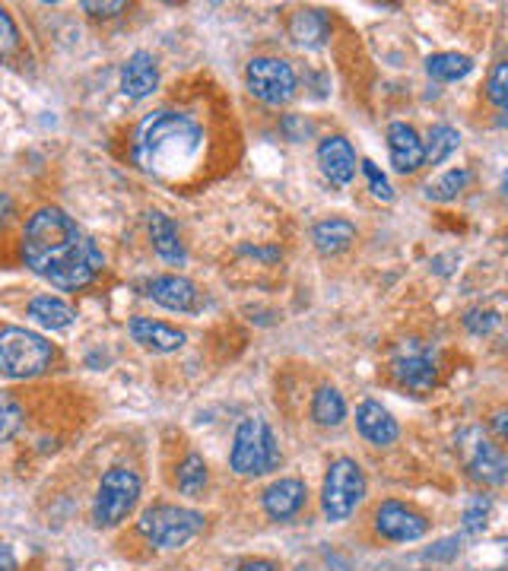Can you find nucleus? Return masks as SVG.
Here are the masks:
<instances>
[{
  "mask_svg": "<svg viewBox=\"0 0 508 571\" xmlns=\"http://www.w3.org/2000/svg\"><path fill=\"white\" fill-rule=\"evenodd\" d=\"M140 499V476L128 467H111L102 476L96 502H93V521L96 527H118Z\"/></svg>",
  "mask_w": 508,
  "mask_h": 571,
  "instance_id": "0eeeda50",
  "label": "nucleus"
},
{
  "mask_svg": "<svg viewBox=\"0 0 508 571\" xmlns=\"http://www.w3.org/2000/svg\"><path fill=\"white\" fill-rule=\"evenodd\" d=\"M458 552V539H445V543H439V549H429V559H448V556H454Z\"/></svg>",
  "mask_w": 508,
  "mask_h": 571,
  "instance_id": "c9c22d12",
  "label": "nucleus"
},
{
  "mask_svg": "<svg viewBox=\"0 0 508 571\" xmlns=\"http://www.w3.org/2000/svg\"><path fill=\"white\" fill-rule=\"evenodd\" d=\"M391 374H394L398 384H404V388L416 391V394L433 391L436 374H439L433 349H429L426 343H420V340H406V343H401V349H398L394 359H391Z\"/></svg>",
  "mask_w": 508,
  "mask_h": 571,
  "instance_id": "1a4fd4ad",
  "label": "nucleus"
},
{
  "mask_svg": "<svg viewBox=\"0 0 508 571\" xmlns=\"http://www.w3.org/2000/svg\"><path fill=\"white\" fill-rule=\"evenodd\" d=\"M363 499H366L363 467L353 457H338L324 473V486H321V508L328 521H346Z\"/></svg>",
  "mask_w": 508,
  "mask_h": 571,
  "instance_id": "423d86ee",
  "label": "nucleus"
},
{
  "mask_svg": "<svg viewBox=\"0 0 508 571\" xmlns=\"http://www.w3.org/2000/svg\"><path fill=\"white\" fill-rule=\"evenodd\" d=\"M486 514H489V499H483V496L471 499V502H468V511H464V531H468V534L483 531V527H486Z\"/></svg>",
  "mask_w": 508,
  "mask_h": 571,
  "instance_id": "c756f323",
  "label": "nucleus"
},
{
  "mask_svg": "<svg viewBox=\"0 0 508 571\" xmlns=\"http://www.w3.org/2000/svg\"><path fill=\"white\" fill-rule=\"evenodd\" d=\"M468 467H471V476H474V479H483V483H489V486H503V483H506V454H503L499 444H493V441H486V438H480L474 448H471Z\"/></svg>",
  "mask_w": 508,
  "mask_h": 571,
  "instance_id": "a211bd4d",
  "label": "nucleus"
},
{
  "mask_svg": "<svg viewBox=\"0 0 508 571\" xmlns=\"http://www.w3.org/2000/svg\"><path fill=\"white\" fill-rule=\"evenodd\" d=\"M363 166V171H366V178H369V188H373V194L378 198V201H391L394 198V191H391V185H388V178L378 171V166L375 163H359Z\"/></svg>",
  "mask_w": 508,
  "mask_h": 571,
  "instance_id": "2f4dec72",
  "label": "nucleus"
},
{
  "mask_svg": "<svg viewBox=\"0 0 508 571\" xmlns=\"http://www.w3.org/2000/svg\"><path fill=\"white\" fill-rule=\"evenodd\" d=\"M160 86V68L150 51H134L121 68V93L128 99H146Z\"/></svg>",
  "mask_w": 508,
  "mask_h": 571,
  "instance_id": "2eb2a0df",
  "label": "nucleus"
},
{
  "mask_svg": "<svg viewBox=\"0 0 508 571\" xmlns=\"http://www.w3.org/2000/svg\"><path fill=\"white\" fill-rule=\"evenodd\" d=\"M356 429L375 448H388V444H394L398 436H401L398 419L378 404V401H363V404L356 406Z\"/></svg>",
  "mask_w": 508,
  "mask_h": 571,
  "instance_id": "f8f14e48",
  "label": "nucleus"
},
{
  "mask_svg": "<svg viewBox=\"0 0 508 571\" xmlns=\"http://www.w3.org/2000/svg\"><path fill=\"white\" fill-rule=\"evenodd\" d=\"M146 289H150L146 296H150L153 302L169 308V311H194V308H198V299H201L198 286H194L191 279H185V276H175V273L150 279Z\"/></svg>",
  "mask_w": 508,
  "mask_h": 571,
  "instance_id": "dca6fc26",
  "label": "nucleus"
},
{
  "mask_svg": "<svg viewBox=\"0 0 508 571\" xmlns=\"http://www.w3.org/2000/svg\"><path fill=\"white\" fill-rule=\"evenodd\" d=\"M248 93L264 105H286L296 96V70L283 58H251L245 68Z\"/></svg>",
  "mask_w": 508,
  "mask_h": 571,
  "instance_id": "6e6552de",
  "label": "nucleus"
},
{
  "mask_svg": "<svg viewBox=\"0 0 508 571\" xmlns=\"http://www.w3.org/2000/svg\"><path fill=\"white\" fill-rule=\"evenodd\" d=\"M128 334L134 336V343H140L143 349H153V353H175L185 346V331L153 318H131Z\"/></svg>",
  "mask_w": 508,
  "mask_h": 571,
  "instance_id": "f3484780",
  "label": "nucleus"
},
{
  "mask_svg": "<svg viewBox=\"0 0 508 571\" xmlns=\"http://www.w3.org/2000/svg\"><path fill=\"white\" fill-rule=\"evenodd\" d=\"M23 426V406L16 404L13 397L0 394V444H7L10 438L20 432Z\"/></svg>",
  "mask_w": 508,
  "mask_h": 571,
  "instance_id": "cd10ccee",
  "label": "nucleus"
},
{
  "mask_svg": "<svg viewBox=\"0 0 508 571\" xmlns=\"http://www.w3.org/2000/svg\"><path fill=\"white\" fill-rule=\"evenodd\" d=\"M461 146V134L448 124H436L429 131V143H423V153H426V163L429 166H441L454 150Z\"/></svg>",
  "mask_w": 508,
  "mask_h": 571,
  "instance_id": "a878e982",
  "label": "nucleus"
},
{
  "mask_svg": "<svg viewBox=\"0 0 508 571\" xmlns=\"http://www.w3.org/2000/svg\"><path fill=\"white\" fill-rule=\"evenodd\" d=\"M0 571H16V552L7 543H0Z\"/></svg>",
  "mask_w": 508,
  "mask_h": 571,
  "instance_id": "72a5a7b5",
  "label": "nucleus"
},
{
  "mask_svg": "<svg viewBox=\"0 0 508 571\" xmlns=\"http://www.w3.org/2000/svg\"><path fill=\"white\" fill-rule=\"evenodd\" d=\"M150 238H153V248H156V254L163 261H169V264H181L185 261V245H181V238H178L166 213H153L150 216Z\"/></svg>",
  "mask_w": 508,
  "mask_h": 571,
  "instance_id": "4be33fe9",
  "label": "nucleus"
},
{
  "mask_svg": "<svg viewBox=\"0 0 508 571\" xmlns=\"http://www.w3.org/2000/svg\"><path fill=\"white\" fill-rule=\"evenodd\" d=\"M280 444L273 438L271 426L261 416L241 419L233 438V454L229 464L238 476H264L280 467Z\"/></svg>",
  "mask_w": 508,
  "mask_h": 571,
  "instance_id": "7ed1b4c3",
  "label": "nucleus"
},
{
  "mask_svg": "<svg viewBox=\"0 0 508 571\" xmlns=\"http://www.w3.org/2000/svg\"><path fill=\"white\" fill-rule=\"evenodd\" d=\"M83 10H86V13H93V16H115V13H121V10H125V3H121V0H115V3L83 0Z\"/></svg>",
  "mask_w": 508,
  "mask_h": 571,
  "instance_id": "473e14b6",
  "label": "nucleus"
},
{
  "mask_svg": "<svg viewBox=\"0 0 508 571\" xmlns=\"http://www.w3.org/2000/svg\"><path fill=\"white\" fill-rule=\"evenodd\" d=\"M213 131L194 108H156L137 124L131 140L137 168L172 188L203 181L206 166H213Z\"/></svg>",
  "mask_w": 508,
  "mask_h": 571,
  "instance_id": "f257e3e1",
  "label": "nucleus"
},
{
  "mask_svg": "<svg viewBox=\"0 0 508 571\" xmlns=\"http://www.w3.org/2000/svg\"><path fill=\"white\" fill-rule=\"evenodd\" d=\"M236 571H276V566H273L271 559H248Z\"/></svg>",
  "mask_w": 508,
  "mask_h": 571,
  "instance_id": "f704fd0d",
  "label": "nucleus"
},
{
  "mask_svg": "<svg viewBox=\"0 0 508 571\" xmlns=\"http://www.w3.org/2000/svg\"><path fill=\"white\" fill-rule=\"evenodd\" d=\"M375 534L391 543H413L429 534V518L404 502H381L373 514Z\"/></svg>",
  "mask_w": 508,
  "mask_h": 571,
  "instance_id": "9d476101",
  "label": "nucleus"
},
{
  "mask_svg": "<svg viewBox=\"0 0 508 571\" xmlns=\"http://www.w3.org/2000/svg\"><path fill=\"white\" fill-rule=\"evenodd\" d=\"M388 153H391V163L401 175H413L426 166V153H423V140L420 134L404 124V121H394L388 128Z\"/></svg>",
  "mask_w": 508,
  "mask_h": 571,
  "instance_id": "4468645a",
  "label": "nucleus"
},
{
  "mask_svg": "<svg viewBox=\"0 0 508 571\" xmlns=\"http://www.w3.org/2000/svg\"><path fill=\"white\" fill-rule=\"evenodd\" d=\"M16 45H20V29L13 23V16L0 7V58H7Z\"/></svg>",
  "mask_w": 508,
  "mask_h": 571,
  "instance_id": "7c9ffc66",
  "label": "nucleus"
},
{
  "mask_svg": "<svg viewBox=\"0 0 508 571\" xmlns=\"http://www.w3.org/2000/svg\"><path fill=\"white\" fill-rule=\"evenodd\" d=\"M311 419L324 429H334L346 419V404H343V394L338 388L324 384L315 391V401H311Z\"/></svg>",
  "mask_w": 508,
  "mask_h": 571,
  "instance_id": "5701e85b",
  "label": "nucleus"
},
{
  "mask_svg": "<svg viewBox=\"0 0 508 571\" xmlns=\"http://www.w3.org/2000/svg\"><path fill=\"white\" fill-rule=\"evenodd\" d=\"M496 432H499V438H506V413H496Z\"/></svg>",
  "mask_w": 508,
  "mask_h": 571,
  "instance_id": "4c0bfd02",
  "label": "nucleus"
},
{
  "mask_svg": "<svg viewBox=\"0 0 508 571\" xmlns=\"http://www.w3.org/2000/svg\"><path fill=\"white\" fill-rule=\"evenodd\" d=\"M471 70H474V61L468 55H458V51H441L426 61V73L439 83H454V80L468 76Z\"/></svg>",
  "mask_w": 508,
  "mask_h": 571,
  "instance_id": "b1692460",
  "label": "nucleus"
},
{
  "mask_svg": "<svg viewBox=\"0 0 508 571\" xmlns=\"http://www.w3.org/2000/svg\"><path fill=\"white\" fill-rule=\"evenodd\" d=\"M318 166L324 171V178L338 188H346L356 175V153L350 146L346 136H324L318 143Z\"/></svg>",
  "mask_w": 508,
  "mask_h": 571,
  "instance_id": "9b49d317",
  "label": "nucleus"
},
{
  "mask_svg": "<svg viewBox=\"0 0 508 571\" xmlns=\"http://www.w3.org/2000/svg\"><path fill=\"white\" fill-rule=\"evenodd\" d=\"M137 531L160 549H178L203 531V514L178 504H153L140 514Z\"/></svg>",
  "mask_w": 508,
  "mask_h": 571,
  "instance_id": "39448f33",
  "label": "nucleus"
},
{
  "mask_svg": "<svg viewBox=\"0 0 508 571\" xmlns=\"http://www.w3.org/2000/svg\"><path fill=\"white\" fill-rule=\"evenodd\" d=\"M20 248L26 267L58 289H83L105 267L96 241L83 236L61 206L35 210L23 229Z\"/></svg>",
  "mask_w": 508,
  "mask_h": 571,
  "instance_id": "f03ea898",
  "label": "nucleus"
},
{
  "mask_svg": "<svg viewBox=\"0 0 508 571\" xmlns=\"http://www.w3.org/2000/svg\"><path fill=\"white\" fill-rule=\"evenodd\" d=\"M13 213V203H10V198L7 194H0V226L7 223V216Z\"/></svg>",
  "mask_w": 508,
  "mask_h": 571,
  "instance_id": "e433bc0d",
  "label": "nucleus"
},
{
  "mask_svg": "<svg viewBox=\"0 0 508 571\" xmlns=\"http://www.w3.org/2000/svg\"><path fill=\"white\" fill-rule=\"evenodd\" d=\"M486 99L493 102L499 111L508 105V64L499 61L493 73H489V83H486Z\"/></svg>",
  "mask_w": 508,
  "mask_h": 571,
  "instance_id": "c85d7f7f",
  "label": "nucleus"
},
{
  "mask_svg": "<svg viewBox=\"0 0 508 571\" xmlns=\"http://www.w3.org/2000/svg\"><path fill=\"white\" fill-rule=\"evenodd\" d=\"M308 489L303 479H276L264 492H261V504L268 511L271 521H290L305 508Z\"/></svg>",
  "mask_w": 508,
  "mask_h": 571,
  "instance_id": "ddd939ff",
  "label": "nucleus"
},
{
  "mask_svg": "<svg viewBox=\"0 0 508 571\" xmlns=\"http://www.w3.org/2000/svg\"><path fill=\"white\" fill-rule=\"evenodd\" d=\"M311 241L321 254H343L353 241H356V226L350 219H340V216H331V219H321L315 229H311Z\"/></svg>",
  "mask_w": 508,
  "mask_h": 571,
  "instance_id": "6ab92c4d",
  "label": "nucleus"
},
{
  "mask_svg": "<svg viewBox=\"0 0 508 571\" xmlns=\"http://www.w3.org/2000/svg\"><path fill=\"white\" fill-rule=\"evenodd\" d=\"M468 181H471L468 168H451L448 175H441L439 181H433L426 188V194H429V201H454L468 188Z\"/></svg>",
  "mask_w": 508,
  "mask_h": 571,
  "instance_id": "bb28decb",
  "label": "nucleus"
},
{
  "mask_svg": "<svg viewBox=\"0 0 508 571\" xmlns=\"http://www.w3.org/2000/svg\"><path fill=\"white\" fill-rule=\"evenodd\" d=\"M55 346L26 328H3L0 331V371L10 378H35L51 366Z\"/></svg>",
  "mask_w": 508,
  "mask_h": 571,
  "instance_id": "20e7f679",
  "label": "nucleus"
},
{
  "mask_svg": "<svg viewBox=\"0 0 508 571\" xmlns=\"http://www.w3.org/2000/svg\"><path fill=\"white\" fill-rule=\"evenodd\" d=\"M175 486H178L181 496H191V499L201 496L203 486H206V464H203L201 454H188V457L178 464V471H175Z\"/></svg>",
  "mask_w": 508,
  "mask_h": 571,
  "instance_id": "393cba45",
  "label": "nucleus"
},
{
  "mask_svg": "<svg viewBox=\"0 0 508 571\" xmlns=\"http://www.w3.org/2000/svg\"><path fill=\"white\" fill-rule=\"evenodd\" d=\"M290 35H293L296 45L318 48V45H324V38L331 35V20H328L324 10H311V7H305V10H299V13L293 16Z\"/></svg>",
  "mask_w": 508,
  "mask_h": 571,
  "instance_id": "aec40b11",
  "label": "nucleus"
},
{
  "mask_svg": "<svg viewBox=\"0 0 508 571\" xmlns=\"http://www.w3.org/2000/svg\"><path fill=\"white\" fill-rule=\"evenodd\" d=\"M29 318L35 324L48 328V331H68L70 324L76 321V311L68 302L55 299V296H35L33 302L26 305Z\"/></svg>",
  "mask_w": 508,
  "mask_h": 571,
  "instance_id": "412c9836",
  "label": "nucleus"
}]
</instances>
